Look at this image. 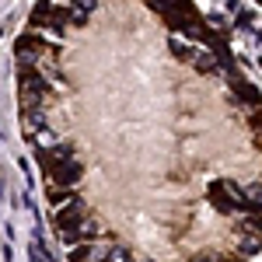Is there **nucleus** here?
I'll list each match as a JSON object with an SVG mask.
<instances>
[{"label":"nucleus","instance_id":"obj_1","mask_svg":"<svg viewBox=\"0 0 262 262\" xmlns=\"http://www.w3.org/2000/svg\"><path fill=\"white\" fill-rule=\"evenodd\" d=\"M221 262H252V259H248V255H238V252H234V255H227V259H221Z\"/></svg>","mask_w":262,"mask_h":262}]
</instances>
